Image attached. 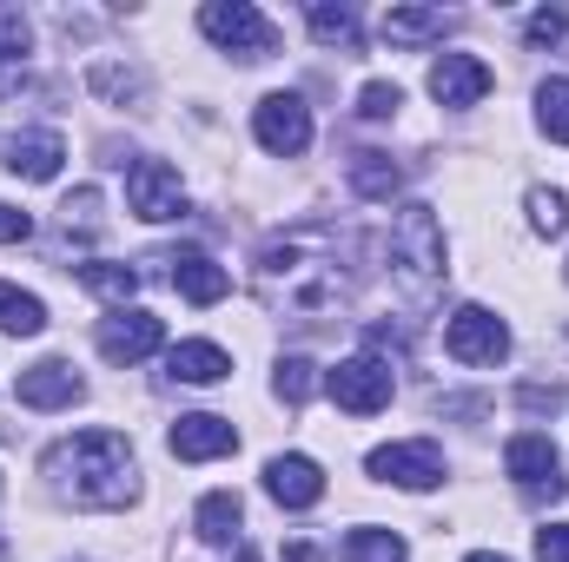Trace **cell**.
<instances>
[{
	"label": "cell",
	"instance_id": "15",
	"mask_svg": "<svg viewBox=\"0 0 569 562\" xmlns=\"http://www.w3.org/2000/svg\"><path fill=\"white\" fill-rule=\"evenodd\" d=\"M266 490H272L279 510H311L325 496V470L311 456H272L266 463Z\"/></svg>",
	"mask_w": 569,
	"mask_h": 562
},
{
	"label": "cell",
	"instance_id": "9",
	"mask_svg": "<svg viewBox=\"0 0 569 562\" xmlns=\"http://www.w3.org/2000/svg\"><path fill=\"white\" fill-rule=\"evenodd\" d=\"M127 205H133V219H146V225H166V219L186 212V185H179V172H172L166 159H133V172H127Z\"/></svg>",
	"mask_w": 569,
	"mask_h": 562
},
{
	"label": "cell",
	"instance_id": "22",
	"mask_svg": "<svg viewBox=\"0 0 569 562\" xmlns=\"http://www.w3.org/2000/svg\"><path fill=\"white\" fill-rule=\"evenodd\" d=\"M305 20H311L318 47H345V53H358V47H365V27H358V13H351V7L311 0V7H305Z\"/></svg>",
	"mask_w": 569,
	"mask_h": 562
},
{
	"label": "cell",
	"instance_id": "18",
	"mask_svg": "<svg viewBox=\"0 0 569 562\" xmlns=\"http://www.w3.org/2000/svg\"><path fill=\"white\" fill-rule=\"evenodd\" d=\"M166 378H179V384H226L232 378V358L219 344H206V338H186V344L166 351Z\"/></svg>",
	"mask_w": 569,
	"mask_h": 562
},
{
	"label": "cell",
	"instance_id": "27",
	"mask_svg": "<svg viewBox=\"0 0 569 562\" xmlns=\"http://www.w3.org/2000/svg\"><path fill=\"white\" fill-rule=\"evenodd\" d=\"M530 225H537L543 239L569 232V199L557 192V185H530Z\"/></svg>",
	"mask_w": 569,
	"mask_h": 562
},
{
	"label": "cell",
	"instance_id": "16",
	"mask_svg": "<svg viewBox=\"0 0 569 562\" xmlns=\"http://www.w3.org/2000/svg\"><path fill=\"white\" fill-rule=\"evenodd\" d=\"M166 265H172V284H179V298H186V304H219V298L232 291V272H226V265H212V259H206V252H192V245H186V252H172Z\"/></svg>",
	"mask_w": 569,
	"mask_h": 562
},
{
	"label": "cell",
	"instance_id": "6",
	"mask_svg": "<svg viewBox=\"0 0 569 562\" xmlns=\"http://www.w3.org/2000/svg\"><path fill=\"white\" fill-rule=\"evenodd\" d=\"M443 351H450L457 364H503V358H510V331H503L497 311L463 304V311L443 324Z\"/></svg>",
	"mask_w": 569,
	"mask_h": 562
},
{
	"label": "cell",
	"instance_id": "7",
	"mask_svg": "<svg viewBox=\"0 0 569 562\" xmlns=\"http://www.w3.org/2000/svg\"><path fill=\"white\" fill-rule=\"evenodd\" d=\"M503 470L517 476V490L523 496H563V456H557V443L543 436V430H523V436H510L503 443Z\"/></svg>",
	"mask_w": 569,
	"mask_h": 562
},
{
	"label": "cell",
	"instance_id": "24",
	"mask_svg": "<svg viewBox=\"0 0 569 562\" xmlns=\"http://www.w3.org/2000/svg\"><path fill=\"white\" fill-rule=\"evenodd\" d=\"M73 279L87 284V291H100V298H120V304L140 291V272H133V265H107V259H93V265H73Z\"/></svg>",
	"mask_w": 569,
	"mask_h": 562
},
{
	"label": "cell",
	"instance_id": "5",
	"mask_svg": "<svg viewBox=\"0 0 569 562\" xmlns=\"http://www.w3.org/2000/svg\"><path fill=\"white\" fill-rule=\"evenodd\" d=\"M325 391H331L338 411H351V418H378V411L391 404V391H398V371H391L385 358H345V364L325 378Z\"/></svg>",
	"mask_w": 569,
	"mask_h": 562
},
{
	"label": "cell",
	"instance_id": "38",
	"mask_svg": "<svg viewBox=\"0 0 569 562\" xmlns=\"http://www.w3.org/2000/svg\"><path fill=\"white\" fill-rule=\"evenodd\" d=\"M232 562H259V556H252V550H239V556H232Z\"/></svg>",
	"mask_w": 569,
	"mask_h": 562
},
{
	"label": "cell",
	"instance_id": "32",
	"mask_svg": "<svg viewBox=\"0 0 569 562\" xmlns=\"http://www.w3.org/2000/svg\"><path fill=\"white\" fill-rule=\"evenodd\" d=\"M398 107H405V93H398L391 80H371V87L358 93V120H391Z\"/></svg>",
	"mask_w": 569,
	"mask_h": 562
},
{
	"label": "cell",
	"instance_id": "10",
	"mask_svg": "<svg viewBox=\"0 0 569 562\" xmlns=\"http://www.w3.org/2000/svg\"><path fill=\"white\" fill-rule=\"evenodd\" d=\"M252 133H259L266 152L298 159V152L311 145V107H305L298 93H266V100L252 107Z\"/></svg>",
	"mask_w": 569,
	"mask_h": 562
},
{
	"label": "cell",
	"instance_id": "35",
	"mask_svg": "<svg viewBox=\"0 0 569 562\" xmlns=\"http://www.w3.org/2000/svg\"><path fill=\"white\" fill-rule=\"evenodd\" d=\"M20 239H33V219L20 205H0V245H20Z\"/></svg>",
	"mask_w": 569,
	"mask_h": 562
},
{
	"label": "cell",
	"instance_id": "36",
	"mask_svg": "<svg viewBox=\"0 0 569 562\" xmlns=\"http://www.w3.org/2000/svg\"><path fill=\"white\" fill-rule=\"evenodd\" d=\"M284 562H318V550H311V543H291V550H284Z\"/></svg>",
	"mask_w": 569,
	"mask_h": 562
},
{
	"label": "cell",
	"instance_id": "33",
	"mask_svg": "<svg viewBox=\"0 0 569 562\" xmlns=\"http://www.w3.org/2000/svg\"><path fill=\"white\" fill-rule=\"evenodd\" d=\"M537 562H569V523H543L537 530Z\"/></svg>",
	"mask_w": 569,
	"mask_h": 562
},
{
	"label": "cell",
	"instance_id": "13",
	"mask_svg": "<svg viewBox=\"0 0 569 562\" xmlns=\"http://www.w3.org/2000/svg\"><path fill=\"white\" fill-rule=\"evenodd\" d=\"M166 443H172L179 463H212V456H232L239 450V430L226 418H212V411H192V418H179L166 430Z\"/></svg>",
	"mask_w": 569,
	"mask_h": 562
},
{
	"label": "cell",
	"instance_id": "37",
	"mask_svg": "<svg viewBox=\"0 0 569 562\" xmlns=\"http://www.w3.org/2000/svg\"><path fill=\"white\" fill-rule=\"evenodd\" d=\"M463 562H510V556H497V550H477V556H463Z\"/></svg>",
	"mask_w": 569,
	"mask_h": 562
},
{
	"label": "cell",
	"instance_id": "28",
	"mask_svg": "<svg viewBox=\"0 0 569 562\" xmlns=\"http://www.w3.org/2000/svg\"><path fill=\"white\" fill-rule=\"evenodd\" d=\"M272 384H279L284 404L298 411V404H305V398L318 391V364H311V358H279V378H272Z\"/></svg>",
	"mask_w": 569,
	"mask_h": 562
},
{
	"label": "cell",
	"instance_id": "14",
	"mask_svg": "<svg viewBox=\"0 0 569 562\" xmlns=\"http://www.w3.org/2000/svg\"><path fill=\"white\" fill-rule=\"evenodd\" d=\"M483 93H490V67L477 53H443L430 67V100L437 107H477Z\"/></svg>",
	"mask_w": 569,
	"mask_h": 562
},
{
	"label": "cell",
	"instance_id": "12",
	"mask_svg": "<svg viewBox=\"0 0 569 562\" xmlns=\"http://www.w3.org/2000/svg\"><path fill=\"white\" fill-rule=\"evenodd\" d=\"M13 398H20L27 411H67V404H80V398H87V384H80V371H73L67 358H40L33 371H20Z\"/></svg>",
	"mask_w": 569,
	"mask_h": 562
},
{
	"label": "cell",
	"instance_id": "21",
	"mask_svg": "<svg viewBox=\"0 0 569 562\" xmlns=\"http://www.w3.org/2000/svg\"><path fill=\"white\" fill-rule=\"evenodd\" d=\"M345 179H351V192L358 199H391L398 185H405V165L391 159V152H351V165H345Z\"/></svg>",
	"mask_w": 569,
	"mask_h": 562
},
{
	"label": "cell",
	"instance_id": "20",
	"mask_svg": "<svg viewBox=\"0 0 569 562\" xmlns=\"http://www.w3.org/2000/svg\"><path fill=\"white\" fill-rule=\"evenodd\" d=\"M443 33H457V13H443V7H391L385 13V40L391 47H430Z\"/></svg>",
	"mask_w": 569,
	"mask_h": 562
},
{
	"label": "cell",
	"instance_id": "4",
	"mask_svg": "<svg viewBox=\"0 0 569 562\" xmlns=\"http://www.w3.org/2000/svg\"><path fill=\"white\" fill-rule=\"evenodd\" d=\"M199 33H206L212 47L239 53V60H266V53L279 47V27H272L252 0H206V7H199Z\"/></svg>",
	"mask_w": 569,
	"mask_h": 562
},
{
	"label": "cell",
	"instance_id": "11",
	"mask_svg": "<svg viewBox=\"0 0 569 562\" xmlns=\"http://www.w3.org/2000/svg\"><path fill=\"white\" fill-rule=\"evenodd\" d=\"M166 344V324L152 318V311H113V318H100V358L107 364H140Z\"/></svg>",
	"mask_w": 569,
	"mask_h": 562
},
{
	"label": "cell",
	"instance_id": "3",
	"mask_svg": "<svg viewBox=\"0 0 569 562\" xmlns=\"http://www.w3.org/2000/svg\"><path fill=\"white\" fill-rule=\"evenodd\" d=\"M443 225H437V212L430 205H398V219H391V279L405 284V298L411 304H425L443 291Z\"/></svg>",
	"mask_w": 569,
	"mask_h": 562
},
{
	"label": "cell",
	"instance_id": "30",
	"mask_svg": "<svg viewBox=\"0 0 569 562\" xmlns=\"http://www.w3.org/2000/svg\"><path fill=\"white\" fill-rule=\"evenodd\" d=\"M523 40H530V47H557V40H569V7L530 13V20H523Z\"/></svg>",
	"mask_w": 569,
	"mask_h": 562
},
{
	"label": "cell",
	"instance_id": "31",
	"mask_svg": "<svg viewBox=\"0 0 569 562\" xmlns=\"http://www.w3.org/2000/svg\"><path fill=\"white\" fill-rule=\"evenodd\" d=\"M60 225H67V232H80V239H87V232H93V225H100V192H93V185H80V192H73V199H67V205H60Z\"/></svg>",
	"mask_w": 569,
	"mask_h": 562
},
{
	"label": "cell",
	"instance_id": "19",
	"mask_svg": "<svg viewBox=\"0 0 569 562\" xmlns=\"http://www.w3.org/2000/svg\"><path fill=\"white\" fill-rule=\"evenodd\" d=\"M246 503H239V490H212V496H199V516H192V530H199V543H212V550H232L246 530Z\"/></svg>",
	"mask_w": 569,
	"mask_h": 562
},
{
	"label": "cell",
	"instance_id": "29",
	"mask_svg": "<svg viewBox=\"0 0 569 562\" xmlns=\"http://www.w3.org/2000/svg\"><path fill=\"white\" fill-rule=\"evenodd\" d=\"M27 47H33V27H27V13H20V7H0V67L27 60Z\"/></svg>",
	"mask_w": 569,
	"mask_h": 562
},
{
	"label": "cell",
	"instance_id": "39",
	"mask_svg": "<svg viewBox=\"0 0 569 562\" xmlns=\"http://www.w3.org/2000/svg\"><path fill=\"white\" fill-rule=\"evenodd\" d=\"M0 562H7V543H0Z\"/></svg>",
	"mask_w": 569,
	"mask_h": 562
},
{
	"label": "cell",
	"instance_id": "23",
	"mask_svg": "<svg viewBox=\"0 0 569 562\" xmlns=\"http://www.w3.org/2000/svg\"><path fill=\"white\" fill-rule=\"evenodd\" d=\"M0 331L40 338V331H47V304H40L33 291H20V284H0Z\"/></svg>",
	"mask_w": 569,
	"mask_h": 562
},
{
	"label": "cell",
	"instance_id": "8",
	"mask_svg": "<svg viewBox=\"0 0 569 562\" xmlns=\"http://www.w3.org/2000/svg\"><path fill=\"white\" fill-rule=\"evenodd\" d=\"M365 470L378 483H398V490H437L443 483V450L430 436H418V443H378Z\"/></svg>",
	"mask_w": 569,
	"mask_h": 562
},
{
	"label": "cell",
	"instance_id": "2",
	"mask_svg": "<svg viewBox=\"0 0 569 562\" xmlns=\"http://www.w3.org/2000/svg\"><path fill=\"white\" fill-rule=\"evenodd\" d=\"M47 476H53V490H60L73 510H127L133 490H140L133 443H127L120 430L60 436V443L47 450Z\"/></svg>",
	"mask_w": 569,
	"mask_h": 562
},
{
	"label": "cell",
	"instance_id": "25",
	"mask_svg": "<svg viewBox=\"0 0 569 562\" xmlns=\"http://www.w3.org/2000/svg\"><path fill=\"white\" fill-rule=\"evenodd\" d=\"M345 562H405V536L398 530H351Z\"/></svg>",
	"mask_w": 569,
	"mask_h": 562
},
{
	"label": "cell",
	"instance_id": "34",
	"mask_svg": "<svg viewBox=\"0 0 569 562\" xmlns=\"http://www.w3.org/2000/svg\"><path fill=\"white\" fill-rule=\"evenodd\" d=\"M517 404H523L530 418H543V411H557V404H563V384H523V391H517Z\"/></svg>",
	"mask_w": 569,
	"mask_h": 562
},
{
	"label": "cell",
	"instance_id": "17",
	"mask_svg": "<svg viewBox=\"0 0 569 562\" xmlns=\"http://www.w3.org/2000/svg\"><path fill=\"white\" fill-rule=\"evenodd\" d=\"M60 165H67L60 133H13L7 140V172L13 179H60Z\"/></svg>",
	"mask_w": 569,
	"mask_h": 562
},
{
	"label": "cell",
	"instance_id": "26",
	"mask_svg": "<svg viewBox=\"0 0 569 562\" xmlns=\"http://www.w3.org/2000/svg\"><path fill=\"white\" fill-rule=\"evenodd\" d=\"M537 120H543L550 140L569 145V80H543V87H537Z\"/></svg>",
	"mask_w": 569,
	"mask_h": 562
},
{
	"label": "cell",
	"instance_id": "1",
	"mask_svg": "<svg viewBox=\"0 0 569 562\" xmlns=\"http://www.w3.org/2000/svg\"><path fill=\"white\" fill-rule=\"evenodd\" d=\"M252 279H259V298L266 311H284V318H318L331 311L345 291H351V239L338 225H291V232H272L252 259Z\"/></svg>",
	"mask_w": 569,
	"mask_h": 562
}]
</instances>
